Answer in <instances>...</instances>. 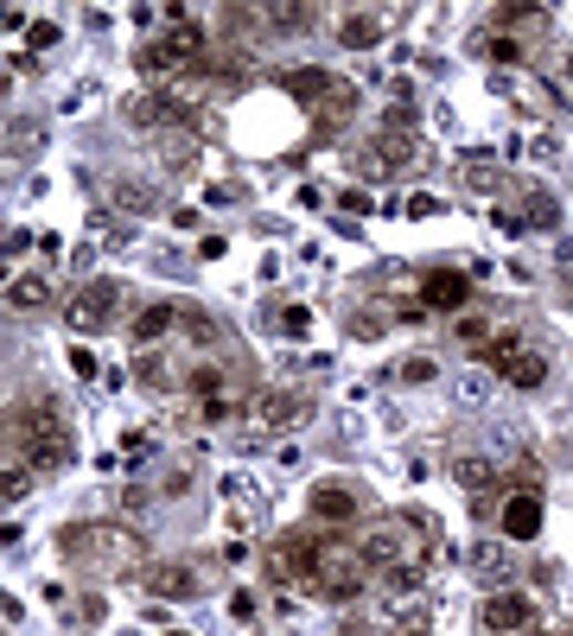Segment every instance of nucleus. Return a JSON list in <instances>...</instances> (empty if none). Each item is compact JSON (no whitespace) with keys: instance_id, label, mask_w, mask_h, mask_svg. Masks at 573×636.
Instances as JSON below:
<instances>
[{"instance_id":"1","label":"nucleus","mask_w":573,"mask_h":636,"mask_svg":"<svg viewBox=\"0 0 573 636\" xmlns=\"http://www.w3.org/2000/svg\"><path fill=\"white\" fill-rule=\"evenodd\" d=\"M7 446L20 452L27 471H64V465L77 458V439H71V420L58 414V402L13 407V420H7Z\"/></svg>"},{"instance_id":"2","label":"nucleus","mask_w":573,"mask_h":636,"mask_svg":"<svg viewBox=\"0 0 573 636\" xmlns=\"http://www.w3.org/2000/svg\"><path fill=\"white\" fill-rule=\"evenodd\" d=\"M58 554L71 560V566H83V573H122L140 554V534L115 529V522H71V529L58 534Z\"/></svg>"},{"instance_id":"3","label":"nucleus","mask_w":573,"mask_h":636,"mask_svg":"<svg viewBox=\"0 0 573 636\" xmlns=\"http://www.w3.org/2000/svg\"><path fill=\"white\" fill-rule=\"evenodd\" d=\"M478 356L491 363L497 382H510V388H542L548 382V351L529 337V331H497L478 344Z\"/></svg>"},{"instance_id":"4","label":"nucleus","mask_w":573,"mask_h":636,"mask_svg":"<svg viewBox=\"0 0 573 636\" xmlns=\"http://www.w3.org/2000/svg\"><path fill=\"white\" fill-rule=\"evenodd\" d=\"M281 90H286L293 102H306L319 127L351 122V108H357V90H351V83H338L332 71H319V64H300V71H286V76H281Z\"/></svg>"},{"instance_id":"5","label":"nucleus","mask_w":573,"mask_h":636,"mask_svg":"<svg viewBox=\"0 0 573 636\" xmlns=\"http://www.w3.org/2000/svg\"><path fill=\"white\" fill-rule=\"evenodd\" d=\"M173 32H166V39H154V45H140L134 51V71L140 76H166V71H185V64H198V58H205V45H210V32L198 20H191V13H185V7H173Z\"/></svg>"},{"instance_id":"6","label":"nucleus","mask_w":573,"mask_h":636,"mask_svg":"<svg viewBox=\"0 0 573 636\" xmlns=\"http://www.w3.org/2000/svg\"><path fill=\"white\" fill-rule=\"evenodd\" d=\"M364 585H376L364 548H344L338 534H332V541H325V560H319L313 592H319V598H338V605H351V598H364Z\"/></svg>"},{"instance_id":"7","label":"nucleus","mask_w":573,"mask_h":636,"mask_svg":"<svg viewBox=\"0 0 573 636\" xmlns=\"http://www.w3.org/2000/svg\"><path fill=\"white\" fill-rule=\"evenodd\" d=\"M408 159H415V127L395 115V122H383V127L364 140V147H357L351 173H357V178H383V173H402Z\"/></svg>"},{"instance_id":"8","label":"nucleus","mask_w":573,"mask_h":636,"mask_svg":"<svg viewBox=\"0 0 573 636\" xmlns=\"http://www.w3.org/2000/svg\"><path fill=\"white\" fill-rule=\"evenodd\" d=\"M115 319H122V280H83L77 300L64 305V325L83 331V337H90V331H108Z\"/></svg>"},{"instance_id":"9","label":"nucleus","mask_w":573,"mask_h":636,"mask_svg":"<svg viewBox=\"0 0 573 636\" xmlns=\"http://www.w3.org/2000/svg\"><path fill=\"white\" fill-rule=\"evenodd\" d=\"M325 541H332V534H286L281 548L268 554L274 585H313L319 580V560H325Z\"/></svg>"},{"instance_id":"10","label":"nucleus","mask_w":573,"mask_h":636,"mask_svg":"<svg viewBox=\"0 0 573 636\" xmlns=\"http://www.w3.org/2000/svg\"><path fill=\"white\" fill-rule=\"evenodd\" d=\"M478 624H485V636H522V630H535V598H529V592H491V598H485V611H478Z\"/></svg>"},{"instance_id":"11","label":"nucleus","mask_w":573,"mask_h":636,"mask_svg":"<svg viewBox=\"0 0 573 636\" xmlns=\"http://www.w3.org/2000/svg\"><path fill=\"white\" fill-rule=\"evenodd\" d=\"M140 585H147L154 598H198V592H205L198 566H185V560H154V566H140Z\"/></svg>"},{"instance_id":"12","label":"nucleus","mask_w":573,"mask_h":636,"mask_svg":"<svg viewBox=\"0 0 573 636\" xmlns=\"http://www.w3.org/2000/svg\"><path fill=\"white\" fill-rule=\"evenodd\" d=\"M306 509H313V522H325V529H351V522H357V490L338 478H325V483H313Z\"/></svg>"},{"instance_id":"13","label":"nucleus","mask_w":573,"mask_h":636,"mask_svg":"<svg viewBox=\"0 0 573 636\" xmlns=\"http://www.w3.org/2000/svg\"><path fill=\"white\" fill-rule=\"evenodd\" d=\"M548 522V503L535 497V490H517L510 503H503V515H497V529H503V541H535Z\"/></svg>"},{"instance_id":"14","label":"nucleus","mask_w":573,"mask_h":636,"mask_svg":"<svg viewBox=\"0 0 573 636\" xmlns=\"http://www.w3.org/2000/svg\"><path fill=\"white\" fill-rule=\"evenodd\" d=\"M332 32H338V45L369 51V45H383V39H389V20H383L376 7H357V13H344V20L332 25Z\"/></svg>"},{"instance_id":"15","label":"nucleus","mask_w":573,"mask_h":636,"mask_svg":"<svg viewBox=\"0 0 573 636\" xmlns=\"http://www.w3.org/2000/svg\"><path fill=\"white\" fill-rule=\"evenodd\" d=\"M471 300V280L452 274V268H434V274L420 280V305H434V312H459Z\"/></svg>"},{"instance_id":"16","label":"nucleus","mask_w":573,"mask_h":636,"mask_svg":"<svg viewBox=\"0 0 573 636\" xmlns=\"http://www.w3.org/2000/svg\"><path fill=\"white\" fill-rule=\"evenodd\" d=\"M52 300H58L52 280H45V274H27V280H13V286H7L0 312H7V319H27V312H45Z\"/></svg>"},{"instance_id":"17","label":"nucleus","mask_w":573,"mask_h":636,"mask_svg":"<svg viewBox=\"0 0 573 636\" xmlns=\"http://www.w3.org/2000/svg\"><path fill=\"white\" fill-rule=\"evenodd\" d=\"M173 325H179V305H173V300H147L140 312H134V331H128V337L140 344V351H154V344H159Z\"/></svg>"},{"instance_id":"18","label":"nucleus","mask_w":573,"mask_h":636,"mask_svg":"<svg viewBox=\"0 0 573 636\" xmlns=\"http://www.w3.org/2000/svg\"><path fill=\"white\" fill-rule=\"evenodd\" d=\"M134 382H140V388H147V395H173V388H179L185 382V369L179 363H173V356H140V363H134Z\"/></svg>"},{"instance_id":"19","label":"nucleus","mask_w":573,"mask_h":636,"mask_svg":"<svg viewBox=\"0 0 573 636\" xmlns=\"http://www.w3.org/2000/svg\"><path fill=\"white\" fill-rule=\"evenodd\" d=\"M256 420L261 427H293V420H306V402L286 395V388H268V395L256 402Z\"/></svg>"},{"instance_id":"20","label":"nucleus","mask_w":573,"mask_h":636,"mask_svg":"<svg viewBox=\"0 0 573 636\" xmlns=\"http://www.w3.org/2000/svg\"><path fill=\"white\" fill-rule=\"evenodd\" d=\"M261 20L274 25V32H286V39H300V32H313L319 7H261Z\"/></svg>"},{"instance_id":"21","label":"nucleus","mask_w":573,"mask_h":636,"mask_svg":"<svg viewBox=\"0 0 573 636\" xmlns=\"http://www.w3.org/2000/svg\"><path fill=\"white\" fill-rule=\"evenodd\" d=\"M108 198L122 204V210H159V191L147 185V178H140V185H134V178H115V191H108Z\"/></svg>"},{"instance_id":"22","label":"nucleus","mask_w":573,"mask_h":636,"mask_svg":"<svg viewBox=\"0 0 573 636\" xmlns=\"http://www.w3.org/2000/svg\"><path fill=\"white\" fill-rule=\"evenodd\" d=\"M452 478L466 483L471 497H485V483H497V465H491V458H459V465H452Z\"/></svg>"},{"instance_id":"23","label":"nucleus","mask_w":573,"mask_h":636,"mask_svg":"<svg viewBox=\"0 0 573 636\" xmlns=\"http://www.w3.org/2000/svg\"><path fill=\"white\" fill-rule=\"evenodd\" d=\"M179 325H185V337H191L198 351H210V344H217V325H210L205 312H191V305H179Z\"/></svg>"},{"instance_id":"24","label":"nucleus","mask_w":573,"mask_h":636,"mask_svg":"<svg viewBox=\"0 0 573 636\" xmlns=\"http://www.w3.org/2000/svg\"><path fill=\"white\" fill-rule=\"evenodd\" d=\"M27 490H32V471H27V465H13V471H0V503H20Z\"/></svg>"},{"instance_id":"25","label":"nucleus","mask_w":573,"mask_h":636,"mask_svg":"<svg viewBox=\"0 0 573 636\" xmlns=\"http://www.w3.org/2000/svg\"><path fill=\"white\" fill-rule=\"evenodd\" d=\"M281 325H286V337H306V305H286Z\"/></svg>"},{"instance_id":"26","label":"nucleus","mask_w":573,"mask_h":636,"mask_svg":"<svg viewBox=\"0 0 573 636\" xmlns=\"http://www.w3.org/2000/svg\"><path fill=\"white\" fill-rule=\"evenodd\" d=\"M402 376H408V382H427V376H434V363H427V356H408V363H402Z\"/></svg>"},{"instance_id":"27","label":"nucleus","mask_w":573,"mask_h":636,"mask_svg":"<svg viewBox=\"0 0 573 636\" xmlns=\"http://www.w3.org/2000/svg\"><path fill=\"white\" fill-rule=\"evenodd\" d=\"M27 39H32V45H52V39H58V25H52V20H32V32H27Z\"/></svg>"},{"instance_id":"28","label":"nucleus","mask_w":573,"mask_h":636,"mask_svg":"<svg viewBox=\"0 0 573 636\" xmlns=\"http://www.w3.org/2000/svg\"><path fill=\"white\" fill-rule=\"evenodd\" d=\"M71 369H77V376H96V356H90V351L77 344V351H71Z\"/></svg>"},{"instance_id":"29","label":"nucleus","mask_w":573,"mask_h":636,"mask_svg":"<svg viewBox=\"0 0 573 636\" xmlns=\"http://www.w3.org/2000/svg\"><path fill=\"white\" fill-rule=\"evenodd\" d=\"M389 636H434L427 624H402V630H389Z\"/></svg>"},{"instance_id":"30","label":"nucleus","mask_w":573,"mask_h":636,"mask_svg":"<svg viewBox=\"0 0 573 636\" xmlns=\"http://www.w3.org/2000/svg\"><path fill=\"white\" fill-rule=\"evenodd\" d=\"M567 76H573V51H567Z\"/></svg>"}]
</instances>
